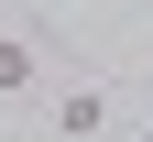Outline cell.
I'll use <instances>...</instances> for the list:
<instances>
[{"label": "cell", "instance_id": "6da1fadb", "mask_svg": "<svg viewBox=\"0 0 153 142\" xmlns=\"http://www.w3.org/2000/svg\"><path fill=\"white\" fill-rule=\"evenodd\" d=\"M99 120H109V98H99V88H66V98H55V131H66V142H88Z\"/></svg>", "mask_w": 153, "mask_h": 142}, {"label": "cell", "instance_id": "7a4b0ae2", "mask_svg": "<svg viewBox=\"0 0 153 142\" xmlns=\"http://www.w3.org/2000/svg\"><path fill=\"white\" fill-rule=\"evenodd\" d=\"M33 88V44H22V33H0V98H22Z\"/></svg>", "mask_w": 153, "mask_h": 142}]
</instances>
